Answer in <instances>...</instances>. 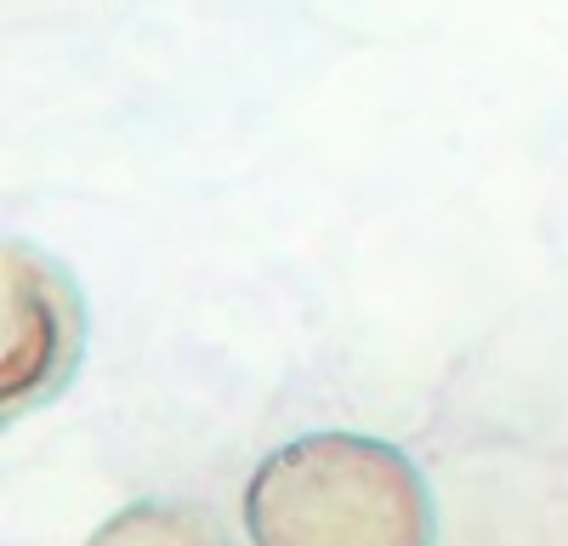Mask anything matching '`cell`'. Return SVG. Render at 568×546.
<instances>
[{"label":"cell","instance_id":"cell-1","mask_svg":"<svg viewBox=\"0 0 568 546\" xmlns=\"http://www.w3.org/2000/svg\"><path fill=\"white\" fill-rule=\"evenodd\" d=\"M251 546H433L420 467L364 433H307L273 449L245 489Z\"/></svg>","mask_w":568,"mask_h":546},{"label":"cell","instance_id":"cell-2","mask_svg":"<svg viewBox=\"0 0 568 546\" xmlns=\"http://www.w3.org/2000/svg\"><path fill=\"white\" fill-rule=\"evenodd\" d=\"M85 353V302L69 273L29 245H7V353L0 398L7 416L58 398Z\"/></svg>","mask_w":568,"mask_h":546},{"label":"cell","instance_id":"cell-3","mask_svg":"<svg viewBox=\"0 0 568 546\" xmlns=\"http://www.w3.org/2000/svg\"><path fill=\"white\" fill-rule=\"evenodd\" d=\"M85 546H227V535L187 501H131Z\"/></svg>","mask_w":568,"mask_h":546}]
</instances>
